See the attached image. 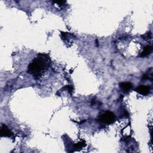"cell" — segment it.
<instances>
[{
	"label": "cell",
	"instance_id": "cell-1",
	"mask_svg": "<svg viewBox=\"0 0 153 153\" xmlns=\"http://www.w3.org/2000/svg\"><path fill=\"white\" fill-rule=\"evenodd\" d=\"M50 64V60L47 54H40L29 65L28 72L35 77H38L48 69Z\"/></svg>",
	"mask_w": 153,
	"mask_h": 153
},
{
	"label": "cell",
	"instance_id": "cell-2",
	"mask_svg": "<svg viewBox=\"0 0 153 153\" xmlns=\"http://www.w3.org/2000/svg\"><path fill=\"white\" fill-rule=\"evenodd\" d=\"M100 122L106 124L113 123L115 120V115L111 111H106L103 113L99 117Z\"/></svg>",
	"mask_w": 153,
	"mask_h": 153
},
{
	"label": "cell",
	"instance_id": "cell-3",
	"mask_svg": "<svg viewBox=\"0 0 153 153\" xmlns=\"http://www.w3.org/2000/svg\"><path fill=\"white\" fill-rule=\"evenodd\" d=\"M135 90L141 95L147 96L150 93L151 88L149 86L140 85L136 87L135 89Z\"/></svg>",
	"mask_w": 153,
	"mask_h": 153
},
{
	"label": "cell",
	"instance_id": "cell-4",
	"mask_svg": "<svg viewBox=\"0 0 153 153\" xmlns=\"http://www.w3.org/2000/svg\"><path fill=\"white\" fill-rule=\"evenodd\" d=\"M0 135L1 137H11L13 135V134L6 125L3 124L0 131Z\"/></svg>",
	"mask_w": 153,
	"mask_h": 153
},
{
	"label": "cell",
	"instance_id": "cell-5",
	"mask_svg": "<svg viewBox=\"0 0 153 153\" xmlns=\"http://www.w3.org/2000/svg\"><path fill=\"white\" fill-rule=\"evenodd\" d=\"M119 86L120 87V88H121L124 92H129V90H130L131 89H132V84L131 83L129 82H123L119 84Z\"/></svg>",
	"mask_w": 153,
	"mask_h": 153
},
{
	"label": "cell",
	"instance_id": "cell-6",
	"mask_svg": "<svg viewBox=\"0 0 153 153\" xmlns=\"http://www.w3.org/2000/svg\"><path fill=\"white\" fill-rule=\"evenodd\" d=\"M152 50V46H146V47L144 49L143 51L140 53V56L143 58V57H145V56H148L149 54H150L151 53Z\"/></svg>",
	"mask_w": 153,
	"mask_h": 153
},
{
	"label": "cell",
	"instance_id": "cell-7",
	"mask_svg": "<svg viewBox=\"0 0 153 153\" xmlns=\"http://www.w3.org/2000/svg\"><path fill=\"white\" fill-rule=\"evenodd\" d=\"M86 146V143L84 141H81L78 143L77 144H75L74 148L75 150H79V149H82L83 147Z\"/></svg>",
	"mask_w": 153,
	"mask_h": 153
},
{
	"label": "cell",
	"instance_id": "cell-8",
	"mask_svg": "<svg viewBox=\"0 0 153 153\" xmlns=\"http://www.w3.org/2000/svg\"><path fill=\"white\" fill-rule=\"evenodd\" d=\"M143 37L144 38V39H145V40H151L152 38L151 32H148V33H147L145 35H143Z\"/></svg>",
	"mask_w": 153,
	"mask_h": 153
}]
</instances>
